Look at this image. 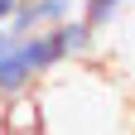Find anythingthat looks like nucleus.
Listing matches in <instances>:
<instances>
[{
    "label": "nucleus",
    "instance_id": "nucleus-1",
    "mask_svg": "<svg viewBox=\"0 0 135 135\" xmlns=\"http://www.w3.org/2000/svg\"><path fill=\"white\" fill-rule=\"evenodd\" d=\"M44 135H135V87L92 58L58 63L34 82Z\"/></svg>",
    "mask_w": 135,
    "mask_h": 135
},
{
    "label": "nucleus",
    "instance_id": "nucleus-2",
    "mask_svg": "<svg viewBox=\"0 0 135 135\" xmlns=\"http://www.w3.org/2000/svg\"><path fill=\"white\" fill-rule=\"evenodd\" d=\"M58 63H68V48H63V34L53 29H29V34H15V39L0 48V97H15V92H34V82L48 77Z\"/></svg>",
    "mask_w": 135,
    "mask_h": 135
},
{
    "label": "nucleus",
    "instance_id": "nucleus-4",
    "mask_svg": "<svg viewBox=\"0 0 135 135\" xmlns=\"http://www.w3.org/2000/svg\"><path fill=\"white\" fill-rule=\"evenodd\" d=\"M135 0H82V20H87L92 29H111V20L121 10H130Z\"/></svg>",
    "mask_w": 135,
    "mask_h": 135
},
{
    "label": "nucleus",
    "instance_id": "nucleus-3",
    "mask_svg": "<svg viewBox=\"0 0 135 135\" xmlns=\"http://www.w3.org/2000/svg\"><path fill=\"white\" fill-rule=\"evenodd\" d=\"M68 15H73V0H20L15 15H10V24L20 34H29V29H53Z\"/></svg>",
    "mask_w": 135,
    "mask_h": 135
}]
</instances>
